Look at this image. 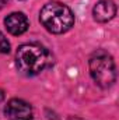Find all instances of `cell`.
Masks as SVG:
<instances>
[{"mask_svg":"<svg viewBox=\"0 0 119 120\" xmlns=\"http://www.w3.org/2000/svg\"><path fill=\"white\" fill-rule=\"evenodd\" d=\"M3 98H4V94H3V91L0 90V101H3Z\"/></svg>","mask_w":119,"mask_h":120,"instance_id":"9","label":"cell"},{"mask_svg":"<svg viewBox=\"0 0 119 120\" xmlns=\"http://www.w3.org/2000/svg\"><path fill=\"white\" fill-rule=\"evenodd\" d=\"M4 25L11 35L18 36V35H23L28 30L30 22L24 13H11L4 18Z\"/></svg>","mask_w":119,"mask_h":120,"instance_id":"5","label":"cell"},{"mask_svg":"<svg viewBox=\"0 0 119 120\" xmlns=\"http://www.w3.org/2000/svg\"><path fill=\"white\" fill-rule=\"evenodd\" d=\"M91 78L101 88L111 87L116 80L115 61L109 53L105 50H97L91 55L88 61Z\"/></svg>","mask_w":119,"mask_h":120,"instance_id":"3","label":"cell"},{"mask_svg":"<svg viewBox=\"0 0 119 120\" xmlns=\"http://www.w3.org/2000/svg\"><path fill=\"white\" fill-rule=\"evenodd\" d=\"M10 52V42L7 41V38L4 36V34L0 32V55L8 53Z\"/></svg>","mask_w":119,"mask_h":120,"instance_id":"7","label":"cell"},{"mask_svg":"<svg viewBox=\"0 0 119 120\" xmlns=\"http://www.w3.org/2000/svg\"><path fill=\"white\" fill-rule=\"evenodd\" d=\"M16 64L21 74L28 77L36 75L48 64V52L36 43L21 45L16 53Z\"/></svg>","mask_w":119,"mask_h":120,"instance_id":"2","label":"cell"},{"mask_svg":"<svg viewBox=\"0 0 119 120\" xmlns=\"http://www.w3.org/2000/svg\"><path fill=\"white\" fill-rule=\"evenodd\" d=\"M39 21L52 34H64L74 24L73 11L63 3L51 1L45 4L39 13Z\"/></svg>","mask_w":119,"mask_h":120,"instance_id":"1","label":"cell"},{"mask_svg":"<svg viewBox=\"0 0 119 120\" xmlns=\"http://www.w3.org/2000/svg\"><path fill=\"white\" fill-rule=\"evenodd\" d=\"M7 1H8V0H0V10H1V8L7 4Z\"/></svg>","mask_w":119,"mask_h":120,"instance_id":"8","label":"cell"},{"mask_svg":"<svg viewBox=\"0 0 119 120\" xmlns=\"http://www.w3.org/2000/svg\"><path fill=\"white\" fill-rule=\"evenodd\" d=\"M92 15L98 22H108L116 15V4L112 0H99L92 8Z\"/></svg>","mask_w":119,"mask_h":120,"instance_id":"6","label":"cell"},{"mask_svg":"<svg viewBox=\"0 0 119 120\" xmlns=\"http://www.w3.org/2000/svg\"><path fill=\"white\" fill-rule=\"evenodd\" d=\"M4 113L10 120H31L32 119V108L28 102L14 98L10 99L4 108Z\"/></svg>","mask_w":119,"mask_h":120,"instance_id":"4","label":"cell"}]
</instances>
